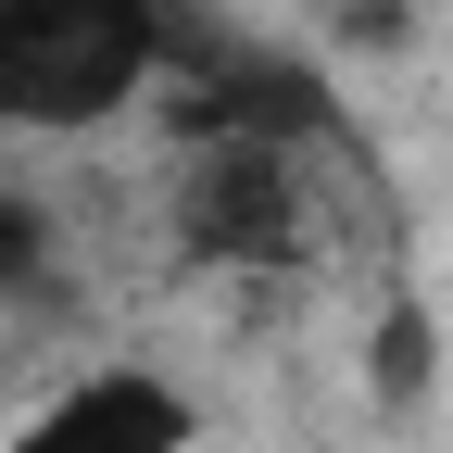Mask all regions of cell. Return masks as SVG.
<instances>
[{
  "label": "cell",
  "mask_w": 453,
  "mask_h": 453,
  "mask_svg": "<svg viewBox=\"0 0 453 453\" xmlns=\"http://www.w3.org/2000/svg\"><path fill=\"white\" fill-rule=\"evenodd\" d=\"M315 13H340V0H315Z\"/></svg>",
  "instance_id": "52a82bcc"
},
{
  "label": "cell",
  "mask_w": 453,
  "mask_h": 453,
  "mask_svg": "<svg viewBox=\"0 0 453 453\" xmlns=\"http://www.w3.org/2000/svg\"><path fill=\"white\" fill-rule=\"evenodd\" d=\"M164 50H177L164 0H0V127H113L164 76Z\"/></svg>",
  "instance_id": "6da1fadb"
},
{
  "label": "cell",
  "mask_w": 453,
  "mask_h": 453,
  "mask_svg": "<svg viewBox=\"0 0 453 453\" xmlns=\"http://www.w3.org/2000/svg\"><path fill=\"white\" fill-rule=\"evenodd\" d=\"M365 365H378V403H390V416H416L428 390H441V315L403 290V303L378 315V353H365Z\"/></svg>",
  "instance_id": "277c9868"
},
{
  "label": "cell",
  "mask_w": 453,
  "mask_h": 453,
  "mask_svg": "<svg viewBox=\"0 0 453 453\" xmlns=\"http://www.w3.org/2000/svg\"><path fill=\"white\" fill-rule=\"evenodd\" d=\"M177 226H189V252H214V265H290V252H303V151L189 139Z\"/></svg>",
  "instance_id": "7a4b0ae2"
},
{
  "label": "cell",
  "mask_w": 453,
  "mask_h": 453,
  "mask_svg": "<svg viewBox=\"0 0 453 453\" xmlns=\"http://www.w3.org/2000/svg\"><path fill=\"white\" fill-rule=\"evenodd\" d=\"M327 38H340V50H390V38H403V0H340Z\"/></svg>",
  "instance_id": "8992f818"
},
{
  "label": "cell",
  "mask_w": 453,
  "mask_h": 453,
  "mask_svg": "<svg viewBox=\"0 0 453 453\" xmlns=\"http://www.w3.org/2000/svg\"><path fill=\"white\" fill-rule=\"evenodd\" d=\"M189 441H202V403L164 365H88L13 428V453H189Z\"/></svg>",
  "instance_id": "3957f363"
},
{
  "label": "cell",
  "mask_w": 453,
  "mask_h": 453,
  "mask_svg": "<svg viewBox=\"0 0 453 453\" xmlns=\"http://www.w3.org/2000/svg\"><path fill=\"white\" fill-rule=\"evenodd\" d=\"M50 265H64V226H50L38 189H0V303L50 290Z\"/></svg>",
  "instance_id": "5b68a950"
}]
</instances>
